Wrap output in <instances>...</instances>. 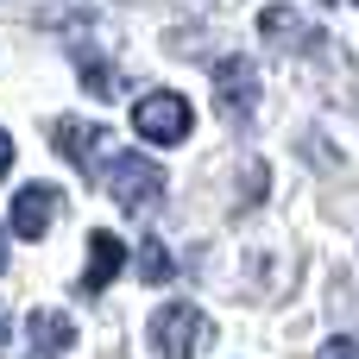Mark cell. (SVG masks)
I'll return each mask as SVG.
<instances>
[{"label": "cell", "mask_w": 359, "mask_h": 359, "mask_svg": "<svg viewBox=\"0 0 359 359\" xmlns=\"http://www.w3.org/2000/svg\"><path fill=\"white\" fill-rule=\"evenodd\" d=\"M101 177H107V189H114V202H120L126 215H151V208L164 202V170H158L151 158H139V151L107 158Z\"/></svg>", "instance_id": "obj_1"}, {"label": "cell", "mask_w": 359, "mask_h": 359, "mask_svg": "<svg viewBox=\"0 0 359 359\" xmlns=\"http://www.w3.org/2000/svg\"><path fill=\"white\" fill-rule=\"evenodd\" d=\"M208 341H215V328L196 303H164L151 316V353L158 359H196Z\"/></svg>", "instance_id": "obj_2"}, {"label": "cell", "mask_w": 359, "mask_h": 359, "mask_svg": "<svg viewBox=\"0 0 359 359\" xmlns=\"http://www.w3.org/2000/svg\"><path fill=\"white\" fill-rule=\"evenodd\" d=\"M189 126H196V107H189L183 95H170V88H158V95H145V101L133 107V133H139L145 145H183Z\"/></svg>", "instance_id": "obj_3"}, {"label": "cell", "mask_w": 359, "mask_h": 359, "mask_svg": "<svg viewBox=\"0 0 359 359\" xmlns=\"http://www.w3.org/2000/svg\"><path fill=\"white\" fill-rule=\"evenodd\" d=\"M215 101H221V120L246 126V120H252V107H259V69H252L246 57L215 63Z\"/></svg>", "instance_id": "obj_4"}, {"label": "cell", "mask_w": 359, "mask_h": 359, "mask_svg": "<svg viewBox=\"0 0 359 359\" xmlns=\"http://www.w3.org/2000/svg\"><path fill=\"white\" fill-rule=\"evenodd\" d=\"M101 145H107V133L101 126H88V120H57V151L76 164V170H101Z\"/></svg>", "instance_id": "obj_5"}, {"label": "cell", "mask_w": 359, "mask_h": 359, "mask_svg": "<svg viewBox=\"0 0 359 359\" xmlns=\"http://www.w3.org/2000/svg\"><path fill=\"white\" fill-rule=\"evenodd\" d=\"M120 265H126V246L114 240V233H88V271H82V297H101L114 278H120Z\"/></svg>", "instance_id": "obj_6"}, {"label": "cell", "mask_w": 359, "mask_h": 359, "mask_svg": "<svg viewBox=\"0 0 359 359\" xmlns=\"http://www.w3.org/2000/svg\"><path fill=\"white\" fill-rule=\"evenodd\" d=\"M50 215H57V189H50V183H25V189L13 196V233L38 240V233L50 227Z\"/></svg>", "instance_id": "obj_7"}, {"label": "cell", "mask_w": 359, "mask_h": 359, "mask_svg": "<svg viewBox=\"0 0 359 359\" xmlns=\"http://www.w3.org/2000/svg\"><path fill=\"white\" fill-rule=\"evenodd\" d=\"M25 334H32V353H69L76 347V328L57 309H32L25 316Z\"/></svg>", "instance_id": "obj_8"}, {"label": "cell", "mask_w": 359, "mask_h": 359, "mask_svg": "<svg viewBox=\"0 0 359 359\" xmlns=\"http://www.w3.org/2000/svg\"><path fill=\"white\" fill-rule=\"evenodd\" d=\"M82 88H88L95 101H114V95H120V82H114V69H107V63H101L95 50H82Z\"/></svg>", "instance_id": "obj_9"}, {"label": "cell", "mask_w": 359, "mask_h": 359, "mask_svg": "<svg viewBox=\"0 0 359 359\" xmlns=\"http://www.w3.org/2000/svg\"><path fill=\"white\" fill-rule=\"evenodd\" d=\"M259 32H265L271 44H278V38H284V44H303V19H297L290 6H271V13L259 19Z\"/></svg>", "instance_id": "obj_10"}, {"label": "cell", "mask_w": 359, "mask_h": 359, "mask_svg": "<svg viewBox=\"0 0 359 359\" xmlns=\"http://www.w3.org/2000/svg\"><path fill=\"white\" fill-rule=\"evenodd\" d=\"M139 278H145V284H170V252H164L158 240L139 246Z\"/></svg>", "instance_id": "obj_11"}, {"label": "cell", "mask_w": 359, "mask_h": 359, "mask_svg": "<svg viewBox=\"0 0 359 359\" xmlns=\"http://www.w3.org/2000/svg\"><path fill=\"white\" fill-rule=\"evenodd\" d=\"M316 359H359V341H328Z\"/></svg>", "instance_id": "obj_12"}, {"label": "cell", "mask_w": 359, "mask_h": 359, "mask_svg": "<svg viewBox=\"0 0 359 359\" xmlns=\"http://www.w3.org/2000/svg\"><path fill=\"white\" fill-rule=\"evenodd\" d=\"M6 170H13V139L0 133V177H6Z\"/></svg>", "instance_id": "obj_13"}, {"label": "cell", "mask_w": 359, "mask_h": 359, "mask_svg": "<svg viewBox=\"0 0 359 359\" xmlns=\"http://www.w3.org/2000/svg\"><path fill=\"white\" fill-rule=\"evenodd\" d=\"M6 334H13V328H6V309H0V359H6Z\"/></svg>", "instance_id": "obj_14"}, {"label": "cell", "mask_w": 359, "mask_h": 359, "mask_svg": "<svg viewBox=\"0 0 359 359\" xmlns=\"http://www.w3.org/2000/svg\"><path fill=\"white\" fill-rule=\"evenodd\" d=\"M0 271H6V240H0Z\"/></svg>", "instance_id": "obj_15"}, {"label": "cell", "mask_w": 359, "mask_h": 359, "mask_svg": "<svg viewBox=\"0 0 359 359\" xmlns=\"http://www.w3.org/2000/svg\"><path fill=\"white\" fill-rule=\"evenodd\" d=\"M32 359H50V353H32Z\"/></svg>", "instance_id": "obj_16"}]
</instances>
